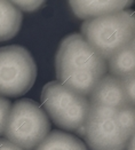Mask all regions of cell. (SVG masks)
<instances>
[{
  "label": "cell",
  "mask_w": 135,
  "mask_h": 150,
  "mask_svg": "<svg viewBox=\"0 0 135 150\" xmlns=\"http://www.w3.org/2000/svg\"><path fill=\"white\" fill-rule=\"evenodd\" d=\"M22 12L12 1L0 0V41L15 37L22 24Z\"/></svg>",
  "instance_id": "9c48e42d"
},
{
  "label": "cell",
  "mask_w": 135,
  "mask_h": 150,
  "mask_svg": "<svg viewBox=\"0 0 135 150\" xmlns=\"http://www.w3.org/2000/svg\"><path fill=\"white\" fill-rule=\"evenodd\" d=\"M12 2L15 7H17L20 11H23V12H35L45 4V1H29V0L26 1L17 0V1H12Z\"/></svg>",
  "instance_id": "5bb4252c"
},
{
  "label": "cell",
  "mask_w": 135,
  "mask_h": 150,
  "mask_svg": "<svg viewBox=\"0 0 135 150\" xmlns=\"http://www.w3.org/2000/svg\"><path fill=\"white\" fill-rule=\"evenodd\" d=\"M133 1H118V0H100V1H69V5L71 6L74 13L79 18L84 20H90V18H96L101 17L108 14L112 13L122 12L126 11Z\"/></svg>",
  "instance_id": "ba28073f"
},
{
  "label": "cell",
  "mask_w": 135,
  "mask_h": 150,
  "mask_svg": "<svg viewBox=\"0 0 135 150\" xmlns=\"http://www.w3.org/2000/svg\"><path fill=\"white\" fill-rule=\"evenodd\" d=\"M0 150H23L20 147L15 146L11 141H8L7 139L0 138Z\"/></svg>",
  "instance_id": "9a60e30c"
},
{
  "label": "cell",
  "mask_w": 135,
  "mask_h": 150,
  "mask_svg": "<svg viewBox=\"0 0 135 150\" xmlns=\"http://www.w3.org/2000/svg\"><path fill=\"white\" fill-rule=\"evenodd\" d=\"M37 78V64L23 46L0 47V95L16 98L24 95Z\"/></svg>",
  "instance_id": "8992f818"
},
{
  "label": "cell",
  "mask_w": 135,
  "mask_h": 150,
  "mask_svg": "<svg viewBox=\"0 0 135 150\" xmlns=\"http://www.w3.org/2000/svg\"><path fill=\"white\" fill-rule=\"evenodd\" d=\"M89 104L122 109L131 105L123 88L122 79L105 75L89 94Z\"/></svg>",
  "instance_id": "52a82bcc"
},
{
  "label": "cell",
  "mask_w": 135,
  "mask_h": 150,
  "mask_svg": "<svg viewBox=\"0 0 135 150\" xmlns=\"http://www.w3.org/2000/svg\"><path fill=\"white\" fill-rule=\"evenodd\" d=\"M134 12L126 9L101 17L86 20L81 25V37L108 61L134 40Z\"/></svg>",
  "instance_id": "7a4b0ae2"
},
{
  "label": "cell",
  "mask_w": 135,
  "mask_h": 150,
  "mask_svg": "<svg viewBox=\"0 0 135 150\" xmlns=\"http://www.w3.org/2000/svg\"><path fill=\"white\" fill-rule=\"evenodd\" d=\"M119 109L90 104L83 138L90 150H126L134 134L123 127Z\"/></svg>",
  "instance_id": "5b68a950"
},
{
  "label": "cell",
  "mask_w": 135,
  "mask_h": 150,
  "mask_svg": "<svg viewBox=\"0 0 135 150\" xmlns=\"http://www.w3.org/2000/svg\"><path fill=\"white\" fill-rule=\"evenodd\" d=\"M107 71V61L80 33H71L61 41L56 53V77L65 87L87 98Z\"/></svg>",
  "instance_id": "6da1fadb"
},
{
  "label": "cell",
  "mask_w": 135,
  "mask_h": 150,
  "mask_svg": "<svg viewBox=\"0 0 135 150\" xmlns=\"http://www.w3.org/2000/svg\"><path fill=\"white\" fill-rule=\"evenodd\" d=\"M50 132L48 116L35 101L21 99L11 108L5 139L23 150H35Z\"/></svg>",
  "instance_id": "3957f363"
},
{
  "label": "cell",
  "mask_w": 135,
  "mask_h": 150,
  "mask_svg": "<svg viewBox=\"0 0 135 150\" xmlns=\"http://www.w3.org/2000/svg\"><path fill=\"white\" fill-rule=\"evenodd\" d=\"M35 150H88L86 144L74 134L63 131H53Z\"/></svg>",
  "instance_id": "8fae6325"
},
{
  "label": "cell",
  "mask_w": 135,
  "mask_h": 150,
  "mask_svg": "<svg viewBox=\"0 0 135 150\" xmlns=\"http://www.w3.org/2000/svg\"><path fill=\"white\" fill-rule=\"evenodd\" d=\"M122 83H123V88L124 92L127 96V99L129 101L131 105L134 107L135 103V76H129V77H126L122 79Z\"/></svg>",
  "instance_id": "4fadbf2b"
},
{
  "label": "cell",
  "mask_w": 135,
  "mask_h": 150,
  "mask_svg": "<svg viewBox=\"0 0 135 150\" xmlns=\"http://www.w3.org/2000/svg\"><path fill=\"white\" fill-rule=\"evenodd\" d=\"M127 150H134V137H132L129 142H128V146H127Z\"/></svg>",
  "instance_id": "2e32d148"
},
{
  "label": "cell",
  "mask_w": 135,
  "mask_h": 150,
  "mask_svg": "<svg viewBox=\"0 0 135 150\" xmlns=\"http://www.w3.org/2000/svg\"><path fill=\"white\" fill-rule=\"evenodd\" d=\"M41 103L44 111L55 125L71 132L85 125L90 107L88 98L65 87L57 80L45 85Z\"/></svg>",
  "instance_id": "277c9868"
},
{
  "label": "cell",
  "mask_w": 135,
  "mask_h": 150,
  "mask_svg": "<svg viewBox=\"0 0 135 150\" xmlns=\"http://www.w3.org/2000/svg\"><path fill=\"white\" fill-rule=\"evenodd\" d=\"M135 41L132 40L129 45L116 53L107 61V67L111 76L123 79L135 74Z\"/></svg>",
  "instance_id": "30bf717a"
},
{
  "label": "cell",
  "mask_w": 135,
  "mask_h": 150,
  "mask_svg": "<svg viewBox=\"0 0 135 150\" xmlns=\"http://www.w3.org/2000/svg\"><path fill=\"white\" fill-rule=\"evenodd\" d=\"M11 108H12L11 101L0 95V137L4 135L5 133Z\"/></svg>",
  "instance_id": "7c38bea8"
}]
</instances>
